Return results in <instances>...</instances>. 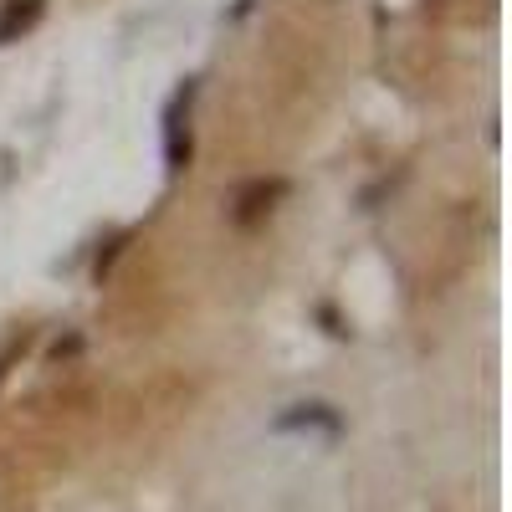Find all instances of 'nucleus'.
Instances as JSON below:
<instances>
[{"mask_svg": "<svg viewBox=\"0 0 512 512\" xmlns=\"http://www.w3.org/2000/svg\"><path fill=\"white\" fill-rule=\"evenodd\" d=\"M36 16H41V0H6V11H0V47H6L11 36H21Z\"/></svg>", "mask_w": 512, "mask_h": 512, "instance_id": "nucleus-2", "label": "nucleus"}, {"mask_svg": "<svg viewBox=\"0 0 512 512\" xmlns=\"http://www.w3.org/2000/svg\"><path fill=\"white\" fill-rule=\"evenodd\" d=\"M190 103V88L175 98V103H169V113H164V154H169V169H185V144H180V108Z\"/></svg>", "mask_w": 512, "mask_h": 512, "instance_id": "nucleus-1", "label": "nucleus"}]
</instances>
